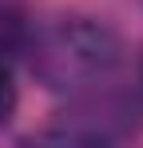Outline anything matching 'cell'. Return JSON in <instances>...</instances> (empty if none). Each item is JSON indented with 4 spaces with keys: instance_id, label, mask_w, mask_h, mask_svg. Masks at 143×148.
Here are the masks:
<instances>
[{
    "instance_id": "3",
    "label": "cell",
    "mask_w": 143,
    "mask_h": 148,
    "mask_svg": "<svg viewBox=\"0 0 143 148\" xmlns=\"http://www.w3.org/2000/svg\"><path fill=\"white\" fill-rule=\"evenodd\" d=\"M16 112V80L8 72V60H0V124Z\"/></svg>"
},
{
    "instance_id": "2",
    "label": "cell",
    "mask_w": 143,
    "mask_h": 148,
    "mask_svg": "<svg viewBox=\"0 0 143 148\" xmlns=\"http://www.w3.org/2000/svg\"><path fill=\"white\" fill-rule=\"evenodd\" d=\"M28 32H32V28L24 24V16H16V12H0V60H8L12 52H24Z\"/></svg>"
},
{
    "instance_id": "1",
    "label": "cell",
    "mask_w": 143,
    "mask_h": 148,
    "mask_svg": "<svg viewBox=\"0 0 143 148\" xmlns=\"http://www.w3.org/2000/svg\"><path fill=\"white\" fill-rule=\"evenodd\" d=\"M28 68L48 92H88L111 80L123 64V44L103 20L92 16H56L28 32Z\"/></svg>"
}]
</instances>
